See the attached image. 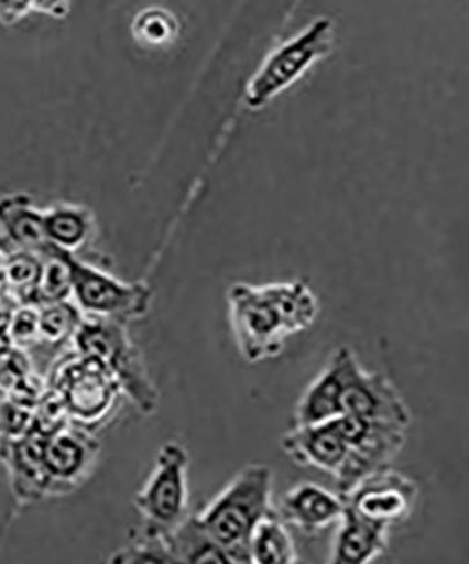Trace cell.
Segmentation results:
<instances>
[{"label": "cell", "instance_id": "1", "mask_svg": "<svg viewBox=\"0 0 469 564\" xmlns=\"http://www.w3.org/2000/svg\"><path fill=\"white\" fill-rule=\"evenodd\" d=\"M226 302L237 351L250 365L280 357L291 337L312 329L320 311L315 292L299 280L264 285L234 282Z\"/></svg>", "mask_w": 469, "mask_h": 564}, {"label": "cell", "instance_id": "2", "mask_svg": "<svg viewBox=\"0 0 469 564\" xmlns=\"http://www.w3.org/2000/svg\"><path fill=\"white\" fill-rule=\"evenodd\" d=\"M272 486L274 473L271 468L261 463H251L240 468L198 512L192 513L230 563H250L252 529L261 518L274 511Z\"/></svg>", "mask_w": 469, "mask_h": 564}, {"label": "cell", "instance_id": "3", "mask_svg": "<svg viewBox=\"0 0 469 564\" xmlns=\"http://www.w3.org/2000/svg\"><path fill=\"white\" fill-rule=\"evenodd\" d=\"M78 352L92 356L103 362L112 372L119 386L126 387L131 400L145 414H153L159 408V391L150 381L140 352L122 329V326L109 317L80 322L74 334Z\"/></svg>", "mask_w": 469, "mask_h": 564}, {"label": "cell", "instance_id": "4", "mask_svg": "<svg viewBox=\"0 0 469 564\" xmlns=\"http://www.w3.org/2000/svg\"><path fill=\"white\" fill-rule=\"evenodd\" d=\"M189 456L178 442L165 443L154 468L135 496L150 532L170 533L189 516Z\"/></svg>", "mask_w": 469, "mask_h": 564}, {"label": "cell", "instance_id": "5", "mask_svg": "<svg viewBox=\"0 0 469 564\" xmlns=\"http://www.w3.org/2000/svg\"><path fill=\"white\" fill-rule=\"evenodd\" d=\"M347 510L378 527L391 529L408 521L418 501V486L391 467L362 478L341 496Z\"/></svg>", "mask_w": 469, "mask_h": 564}, {"label": "cell", "instance_id": "6", "mask_svg": "<svg viewBox=\"0 0 469 564\" xmlns=\"http://www.w3.org/2000/svg\"><path fill=\"white\" fill-rule=\"evenodd\" d=\"M119 387L102 361L80 352L55 372L54 390L63 397L69 416L79 422L102 421L114 405Z\"/></svg>", "mask_w": 469, "mask_h": 564}, {"label": "cell", "instance_id": "7", "mask_svg": "<svg viewBox=\"0 0 469 564\" xmlns=\"http://www.w3.org/2000/svg\"><path fill=\"white\" fill-rule=\"evenodd\" d=\"M331 23L321 19L313 23L304 33L282 45L262 65L260 73L251 80L249 105L259 108L271 97L281 93L287 85L299 78L316 59L329 52Z\"/></svg>", "mask_w": 469, "mask_h": 564}, {"label": "cell", "instance_id": "8", "mask_svg": "<svg viewBox=\"0 0 469 564\" xmlns=\"http://www.w3.org/2000/svg\"><path fill=\"white\" fill-rule=\"evenodd\" d=\"M340 415L411 427V410L396 386L381 372L367 370L352 351L339 401Z\"/></svg>", "mask_w": 469, "mask_h": 564}, {"label": "cell", "instance_id": "9", "mask_svg": "<svg viewBox=\"0 0 469 564\" xmlns=\"http://www.w3.org/2000/svg\"><path fill=\"white\" fill-rule=\"evenodd\" d=\"M70 273V289L79 304L96 316H141L149 310L151 292L144 285H126L109 279L92 267L79 263L59 247Z\"/></svg>", "mask_w": 469, "mask_h": 564}, {"label": "cell", "instance_id": "10", "mask_svg": "<svg viewBox=\"0 0 469 564\" xmlns=\"http://www.w3.org/2000/svg\"><path fill=\"white\" fill-rule=\"evenodd\" d=\"M281 447L297 466L316 468L335 478L345 477L351 447L336 425L335 417L312 425L292 426L282 436Z\"/></svg>", "mask_w": 469, "mask_h": 564}, {"label": "cell", "instance_id": "11", "mask_svg": "<svg viewBox=\"0 0 469 564\" xmlns=\"http://www.w3.org/2000/svg\"><path fill=\"white\" fill-rule=\"evenodd\" d=\"M274 508L286 525L306 536H316L340 521L346 503L339 492L317 482L301 481L287 488Z\"/></svg>", "mask_w": 469, "mask_h": 564}, {"label": "cell", "instance_id": "12", "mask_svg": "<svg viewBox=\"0 0 469 564\" xmlns=\"http://www.w3.org/2000/svg\"><path fill=\"white\" fill-rule=\"evenodd\" d=\"M352 351L348 346L331 351L326 365L297 400L292 426L312 425L340 415L342 382Z\"/></svg>", "mask_w": 469, "mask_h": 564}, {"label": "cell", "instance_id": "13", "mask_svg": "<svg viewBox=\"0 0 469 564\" xmlns=\"http://www.w3.org/2000/svg\"><path fill=\"white\" fill-rule=\"evenodd\" d=\"M329 557L331 564H366L385 555L390 547V529L362 520L347 510L336 523Z\"/></svg>", "mask_w": 469, "mask_h": 564}, {"label": "cell", "instance_id": "14", "mask_svg": "<svg viewBox=\"0 0 469 564\" xmlns=\"http://www.w3.org/2000/svg\"><path fill=\"white\" fill-rule=\"evenodd\" d=\"M45 440L47 436L30 430L23 436L8 437L7 446L0 451L12 473L13 486L20 497L37 500L50 490L43 457Z\"/></svg>", "mask_w": 469, "mask_h": 564}, {"label": "cell", "instance_id": "15", "mask_svg": "<svg viewBox=\"0 0 469 564\" xmlns=\"http://www.w3.org/2000/svg\"><path fill=\"white\" fill-rule=\"evenodd\" d=\"M95 453L94 442L78 432L62 430L47 436L44 443V467L50 490L77 485L87 471Z\"/></svg>", "mask_w": 469, "mask_h": 564}, {"label": "cell", "instance_id": "16", "mask_svg": "<svg viewBox=\"0 0 469 564\" xmlns=\"http://www.w3.org/2000/svg\"><path fill=\"white\" fill-rule=\"evenodd\" d=\"M250 563L294 564L299 562L296 543L279 513L271 511L252 529L249 541Z\"/></svg>", "mask_w": 469, "mask_h": 564}, {"label": "cell", "instance_id": "17", "mask_svg": "<svg viewBox=\"0 0 469 564\" xmlns=\"http://www.w3.org/2000/svg\"><path fill=\"white\" fill-rule=\"evenodd\" d=\"M0 224L13 245L23 250H40L50 241L45 236L44 214L32 208L24 196H12L0 200Z\"/></svg>", "mask_w": 469, "mask_h": 564}, {"label": "cell", "instance_id": "18", "mask_svg": "<svg viewBox=\"0 0 469 564\" xmlns=\"http://www.w3.org/2000/svg\"><path fill=\"white\" fill-rule=\"evenodd\" d=\"M168 543L175 563H230L218 543L199 527L190 513L168 533Z\"/></svg>", "mask_w": 469, "mask_h": 564}, {"label": "cell", "instance_id": "19", "mask_svg": "<svg viewBox=\"0 0 469 564\" xmlns=\"http://www.w3.org/2000/svg\"><path fill=\"white\" fill-rule=\"evenodd\" d=\"M89 218L79 209L58 208L44 214L45 236L64 250L77 249L89 234Z\"/></svg>", "mask_w": 469, "mask_h": 564}, {"label": "cell", "instance_id": "20", "mask_svg": "<svg viewBox=\"0 0 469 564\" xmlns=\"http://www.w3.org/2000/svg\"><path fill=\"white\" fill-rule=\"evenodd\" d=\"M80 317L77 308L67 302L44 305L39 315V337L47 344H62L78 329Z\"/></svg>", "mask_w": 469, "mask_h": 564}, {"label": "cell", "instance_id": "21", "mask_svg": "<svg viewBox=\"0 0 469 564\" xmlns=\"http://www.w3.org/2000/svg\"><path fill=\"white\" fill-rule=\"evenodd\" d=\"M134 29L143 42L163 44L174 39L178 32V23L173 14L163 9H149L135 19Z\"/></svg>", "mask_w": 469, "mask_h": 564}, {"label": "cell", "instance_id": "22", "mask_svg": "<svg viewBox=\"0 0 469 564\" xmlns=\"http://www.w3.org/2000/svg\"><path fill=\"white\" fill-rule=\"evenodd\" d=\"M39 315L32 304L14 311L9 322V341L20 346L35 344L39 337Z\"/></svg>", "mask_w": 469, "mask_h": 564}, {"label": "cell", "instance_id": "23", "mask_svg": "<svg viewBox=\"0 0 469 564\" xmlns=\"http://www.w3.org/2000/svg\"><path fill=\"white\" fill-rule=\"evenodd\" d=\"M33 9V0H0V23L13 24Z\"/></svg>", "mask_w": 469, "mask_h": 564}, {"label": "cell", "instance_id": "24", "mask_svg": "<svg viewBox=\"0 0 469 564\" xmlns=\"http://www.w3.org/2000/svg\"><path fill=\"white\" fill-rule=\"evenodd\" d=\"M33 9L53 18H65L69 12V0H33Z\"/></svg>", "mask_w": 469, "mask_h": 564}]
</instances>
